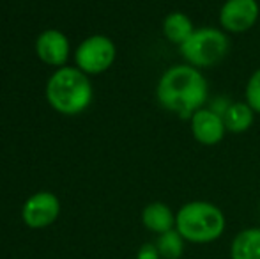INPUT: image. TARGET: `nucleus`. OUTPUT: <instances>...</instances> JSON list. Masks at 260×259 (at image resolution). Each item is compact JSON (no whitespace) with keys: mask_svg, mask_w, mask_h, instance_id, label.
Instances as JSON below:
<instances>
[{"mask_svg":"<svg viewBox=\"0 0 260 259\" xmlns=\"http://www.w3.org/2000/svg\"><path fill=\"white\" fill-rule=\"evenodd\" d=\"M232 259H260V227L237 233L230 247Z\"/></svg>","mask_w":260,"mask_h":259,"instance_id":"obj_13","label":"nucleus"},{"mask_svg":"<svg viewBox=\"0 0 260 259\" xmlns=\"http://www.w3.org/2000/svg\"><path fill=\"white\" fill-rule=\"evenodd\" d=\"M244 96H246V103L253 108L255 114H260V68L255 69L248 78Z\"/></svg>","mask_w":260,"mask_h":259,"instance_id":"obj_15","label":"nucleus"},{"mask_svg":"<svg viewBox=\"0 0 260 259\" xmlns=\"http://www.w3.org/2000/svg\"><path fill=\"white\" fill-rule=\"evenodd\" d=\"M117 55V48L113 41L106 36L96 34L82 41L76 48L75 61L76 66L87 75H100L105 73L113 64Z\"/></svg>","mask_w":260,"mask_h":259,"instance_id":"obj_5","label":"nucleus"},{"mask_svg":"<svg viewBox=\"0 0 260 259\" xmlns=\"http://www.w3.org/2000/svg\"><path fill=\"white\" fill-rule=\"evenodd\" d=\"M209 85L202 71L189 64H177L161 75L156 85L157 103L165 110L189 119L207 101Z\"/></svg>","mask_w":260,"mask_h":259,"instance_id":"obj_1","label":"nucleus"},{"mask_svg":"<svg viewBox=\"0 0 260 259\" xmlns=\"http://www.w3.org/2000/svg\"><path fill=\"white\" fill-rule=\"evenodd\" d=\"M191 135L199 144L216 146L223 140L226 133V126L223 116L212 108H200L189 118Z\"/></svg>","mask_w":260,"mask_h":259,"instance_id":"obj_8","label":"nucleus"},{"mask_svg":"<svg viewBox=\"0 0 260 259\" xmlns=\"http://www.w3.org/2000/svg\"><path fill=\"white\" fill-rule=\"evenodd\" d=\"M184 242L186 240L181 236V233L177 229H172V231L159 235L156 247L163 259H179L184 252Z\"/></svg>","mask_w":260,"mask_h":259,"instance_id":"obj_14","label":"nucleus"},{"mask_svg":"<svg viewBox=\"0 0 260 259\" xmlns=\"http://www.w3.org/2000/svg\"><path fill=\"white\" fill-rule=\"evenodd\" d=\"M36 53L45 64L64 68L69 57V39L64 32L48 28L36 41Z\"/></svg>","mask_w":260,"mask_h":259,"instance_id":"obj_9","label":"nucleus"},{"mask_svg":"<svg viewBox=\"0 0 260 259\" xmlns=\"http://www.w3.org/2000/svg\"><path fill=\"white\" fill-rule=\"evenodd\" d=\"M193 32H195V27H193L191 18L181 11L168 13L163 20V36L174 45L181 46Z\"/></svg>","mask_w":260,"mask_h":259,"instance_id":"obj_12","label":"nucleus"},{"mask_svg":"<svg viewBox=\"0 0 260 259\" xmlns=\"http://www.w3.org/2000/svg\"><path fill=\"white\" fill-rule=\"evenodd\" d=\"M260 16L257 0H225L219 9V25L230 34H243L255 27Z\"/></svg>","mask_w":260,"mask_h":259,"instance_id":"obj_6","label":"nucleus"},{"mask_svg":"<svg viewBox=\"0 0 260 259\" xmlns=\"http://www.w3.org/2000/svg\"><path fill=\"white\" fill-rule=\"evenodd\" d=\"M142 224L152 233L163 235L175 229V215L165 203H151L142 211Z\"/></svg>","mask_w":260,"mask_h":259,"instance_id":"obj_10","label":"nucleus"},{"mask_svg":"<svg viewBox=\"0 0 260 259\" xmlns=\"http://www.w3.org/2000/svg\"><path fill=\"white\" fill-rule=\"evenodd\" d=\"M60 213L58 197L52 192H38L30 195L23 204L21 217L23 222L32 229H43L52 225Z\"/></svg>","mask_w":260,"mask_h":259,"instance_id":"obj_7","label":"nucleus"},{"mask_svg":"<svg viewBox=\"0 0 260 259\" xmlns=\"http://www.w3.org/2000/svg\"><path fill=\"white\" fill-rule=\"evenodd\" d=\"M175 229L186 242L211 243L225 231V215L212 203L191 200L175 213Z\"/></svg>","mask_w":260,"mask_h":259,"instance_id":"obj_3","label":"nucleus"},{"mask_svg":"<svg viewBox=\"0 0 260 259\" xmlns=\"http://www.w3.org/2000/svg\"><path fill=\"white\" fill-rule=\"evenodd\" d=\"M46 100L57 112L76 116L92 101V83L80 68H58L46 83Z\"/></svg>","mask_w":260,"mask_h":259,"instance_id":"obj_2","label":"nucleus"},{"mask_svg":"<svg viewBox=\"0 0 260 259\" xmlns=\"http://www.w3.org/2000/svg\"><path fill=\"white\" fill-rule=\"evenodd\" d=\"M159 250L156 243H144L137 254V259H159Z\"/></svg>","mask_w":260,"mask_h":259,"instance_id":"obj_16","label":"nucleus"},{"mask_svg":"<svg viewBox=\"0 0 260 259\" xmlns=\"http://www.w3.org/2000/svg\"><path fill=\"white\" fill-rule=\"evenodd\" d=\"M186 64L197 69L212 68L219 64L230 50V41L225 31L214 27L195 28L191 36L179 46Z\"/></svg>","mask_w":260,"mask_h":259,"instance_id":"obj_4","label":"nucleus"},{"mask_svg":"<svg viewBox=\"0 0 260 259\" xmlns=\"http://www.w3.org/2000/svg\"><path fill=\"white\" fill-rule=\"evenodd\" d=\"M221 116L223 121H225L226 131H230V133H244L253 126L255 121V110L246 101L229 103Z\"/></svg>","mask_w":260,"mask_h":259,"instance_id":"obj_11","label":"nucleus"}]
</instances>
